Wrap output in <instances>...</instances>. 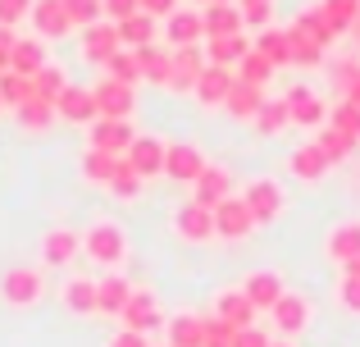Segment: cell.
<instances>
[{
    "label": "cell",
    "instance_id": "f35d334b",
    "mask_svg": "<svg viewBox=\"0 0 360 347\" xmlns=\"http://www.w3.org/2000/svg\"><path fill=\"white\" fill-rule=\"evenodd\" d=\"M292 124V110H288V101H269L264 96V106L255 110V128H260V133H283V128Z\"/></svg>",
    "mask_w": 360,
    "mask_h": 347
},
{
    "label": "cell",
    "instance_id": "11a10c76",
    "mask_svg": "<svg viewBox=\"0 0 360 347\" xmlns=\"http://www.w3.org/2000/svg\"><path fill=\"white\" fill-rule=\"evenodd\" d=\"M233 347H269V334L255 329V324H246V329L233 334Z\"/></svg>",
    "mask_w": 360,
    "mask_h": 347
},
{
    "label": "cell",
    "instance_id": "f5cc1de1",
    "mask_svg": "<svg viewBox=\"0 0 360 347\" xmlns=\"http://www.w3.org/2000/svg\"><path fill=\"white\" fill-rule=\"evenodd\" d=\"M27 14H32V0H0V27H14Z\"/></svg>",
    "mask_w": 360,
    "mask_h": 347
},
{
    "label": "cell",
    "instance_id": "7c38bea8",
    "mask_svg": "<svg viewBox=\"0 0 360 347\" xmlns=\"http://www.w3.org/2000/svg\"><path fill=\"white\" fill-rule=\"evenodd\" d=\"M283 101H288V110H292V124H301V128H324L328 106H324V101H319L310 87H292Z\"/></svg>",
    "mask_w": 360,
    "mask_h": 347
},
{
    "label": "cell",
    "instance_id": "52a82bcc",
    "mask_svg": "<svg viewBox=\"0 0 360 347\" xmlns=\"http://www.w3.org/2000/svg\"><path fill=\"white\" fill-rule=\"evenodd\" d=\"M123 329H132V334H146V329H160L165 324V315H160V302L150 293H141V288H132V297H128V306H123Z\"/></svg>",
    "mask_w": 360,
    "mask_h": 347
},
{
    "label": "cell",
    "instance_id": "7dc6e473",
    "mask_svg": "<svg viewBox=\"0 0 360 347\" xmlns=\"http://www.w3.org/2000/svg\"><path fill=\"white\" fill-rule=\"evenodd\" d=\"M115 160H119V156L87 151V156H82V174H87L91 183H101V187H105V183H110V174H115Z\"/></svg>",
    "mask_w": 360,
    "mask_h": 347
},
{
    "label": "cell",
    "instance_id": "6da1fadb",
    "mask_svg": "<svg viewBox=\"0 0 360 347\" xmlns=\"http://www.w3.org/2000/svg\"><path fill=\"white\" fill-rule=\"evenodd\" d=\"M82 256H91L96 265L115 270L119 260L128 256V238H123V229H119V224L101 220V224H91V229L82 233Z\"/></svg>",
    "mask_w": 360,
    "mask_h": 347
},
{
    "label": "cell",
    "instance_id": "5b68a950",
    "mask_svg": "<svg viewBox=\"0 0 360 347\" xmlns=\"http://www.w3.org/2000/svg\"><path fill=\"white\" fill-rule=\"evenodd\" d=\"M242 201H246V210H251L255 224L278 220V210H283V192H278V183H274V178H255V183L242 192Z\"/></svg>",
    "mask_w": 360,
    "mask_h": 347
},
{
    "label": "cell",
    "instance_id": "91938a15",
    "mask_svg": "<svg viewBox=\"0 0 360 347\" xmlns=\"http://www.w3.org/2000/svg\"><path fill=\"white\" fill-rule=\"evenodd\" d=\"M110 347H150V343H146V334L123 329V334H115V339H110Z\"/></svg>",
    "mask_w": 360,
    "mask_h": 347
},
{
    "label": "cell",
    "instance_id": "60d3db41",
    "mask_svg": "<svg viewBox=\"0 0 360 347\" xmlns=\"http://www.w3.org/2000/svg\"><path fill=\"white\" fill-rule=\"evenodd\" d=\"M288 42H292V64H301V69H315V64L324 60V46L310 42L301 27H288Z\"/></svg>",
    "mask_w": 360,
    "mask_h": 347
},
{
    "label": "cell",
    "instance_id": "4316f807",
    "mask_svg": "<svg viewBox=\"0 0 360 347\" xmlns=\"http://www.w3.org/2000/svg\"><path fill=\"white\" fill-rule=\"evenodd\" d=\"M214 315H219L224 324H233V329H246V324H255V306L246 302V293H224L219 302H214Z\"/></svg>",
    "mask_w": 360,
    "mask_h": 347
},
{
    "label": "cell",
    "instance_id": "03108f58",
    "mask_svg": "<svg viewBox=\"0 0 360 347\" xmlns=\"http://www.w3.org/2000/svg\"><path fill=\"white\" fill-rule=\"evenodd\" d=\"M269 347H292V343H269Z\"/></svg>",
    "mask_w": 360,
    "mask_h": 347
},
{
    "label": "cell",
    "instance_id": "30bf717a",
    "mask_svg": "<svg viewBox=\"0 0 360 347\" xmlns=\"http://www.w3.org/2000/svg\"><path fill=\"white\" fill-rule=\"evenodd\" d=\"M123 160H128L141 178H160L165 174V142H160V137H132V146H128Z\"/></svg>",
    "mask_w": 360,
    "mask_h": 347
},
{
    "label": "cell",
    "instance_id": "816d5d0a",
    "mask_svg": "<svg viewBox=\"0 0 360 347\" xmlns=\"http://www.w3.org/2000/svg\"><path fill=\"white\" fill-rule=\"evenodd\" d=\"M338 306H342V311H352V315H360V279L342 275V284H338Z\"/></svg>",
    "mask_w": 360,
    "mask_h": 347
},
{
    "label": "cell",
    "instance_id": "003e7915",
    "mask_svg": "<svg viewBox=\"0 0 360 347\" xmlns=\"http://www.w3.org/2000/svg\"><path fill=\"white\" fill-rule=\"evenodd\" d=\"M0 73H5V69H0Z\"/></svg>",
    "mask_w": 360,
    "mask_h": 347
},
{
    "label": "cell",
    "instance_id": "6f0895ef",
    "mask_svg": "<svg viewBox=\"0 0 360 347\" xmlns=\"http://www.w3.org/2000/svg\"><path fill=\"white\" fill-rule=\"evenodd\" d=\"M137 9H141V14H150V18H169L178 9V0H137Z\"/></svg>",
    "mask_w": 360,
    "mask_h": 347
},
{
    "label": "cell",
    "instance_id": "b9f144b4",
    "mask_svg": "<svg viewBox=\"0 0 360 347\" xmlns=\"http://www.w3.org/2000/svg\"><path fill=\"white\" fill-rule=\"evenodd\" d=\"M141 183H146V178H141V174L119 156V160H115V174H110V183H105V187H110L115 196H128V201H132V196L141 192Z\"/></svg>",
    "mask_w": 360,
    "mask_h": 347
},
{
    "label": "cell",
    "instance_id": "1f68e13d",
    "mask_svg": "<svg viewBox=\"0 0 360 347\" xmlns=\"http://www.w3.org/2000/svg\"><path fill=\"white\" fill-rule=\"evenodd\" d=\"M292 174H297V178H306V183H319V178L328 174V160H324V151H319L315 142L297 146V151H292Z\"/></svg>",
    "mask_w": 360,
    "mask_h": 347
},
{
    "label": "cell",
    "instance_id": "d6986e66",
    "mask_svg": "<svg viewBox=\"0 0 360 347\" xmlns=\"http://www.w3.org/2000/svg\"><path fill=\"white\" fill-rule=\"evenodd\" d=\"M32 23H37V32H41L46 42L73 32V23H69V14H64L60 0H32Z\"/></svg>",
    "mask_w": 360,
    "mask_h": 347
},
{
    "label": "cell",
    "instance_id": "7402d4cb",
    "mask_svg": "<svg viewBox=\"0 0 360 347\" xmlns=\"http://www.w3.org/2000/svg\"><path fill=\"white\" fill-rule=\"evenodd\" d=\"M251 51L246 32L238 37H205V64H219V69H238V60Z\"/></svg>",
    "mask_w": 360,
    "mask_h": 347
},
{
    "label": "cell",
    "instance_id": "94428289",
    "mask_svg": "<svg viewBox=\"0 0 360 347\" xmlns=\"http://www.w3.org/2000/svg\"><path fill=\"white\" fill-rule=\"evenodd\" d=\"M342 101H352V106H360V78H356V82H352V87H347V92H342Z\"/></svg>",
    "mask_w": 360,
    "mask_h": 347
},
{
    "label": "cell",
    "instance_id": "cb8c5ba5",
    "mask_svg": "<svg viewBox=\"0 0 360 347\" xmlns=\"http://www.w3.org/2000/svg\"><path fill=\"white\" fill-rule=\"evenodd\" d=\"M78 251H82V238L73 229H51L41 238V260H46V265H69Z\"/></svg>",
    "mask_w": 360,
    "mask_h": 347
},
{
    "label": "cell",
    "instance_id": "680465c9",
    "mask_svg": "<svg viewBox=\"0 0 360 347\" xmlns=\"http://www.w3.org/2000/svg\"><path fill=\"white\" fill-rule=\"evenodd\" d=\"M14 27H0V69H9V55H14Z\"/></svg>",
    "mask_w": 360,
    "mask_h": 347
},
{
    "label": "cell",
    "instance_id": "d6a6232c",
    "mask_svg": "<svg viewBox=\"0 0 360 347\" xmlns=\"http://www.w3.org/2000/svg\"><path fill=\"white\" fill-rule=\"evenodd\" d=\"M205 343V315H174L169 320V347H201Z\"/></svg>",
    "mask_w": 360,
    "mask_h": 347
},
{
    "label": "cell",
    "instance_id": "4dcf8cb0",
    "mask_svg": "<svg viewBox=\"0 0 360 347\" xmlns=\"http://www.w3.org/2000/svg\"><path fill=\"white\" fill-rule=\"evenodd\" d=\"M137 69L146 82H160V87H169V73H174V55H165L160 46H141L137 51Z\"/></svg>",
    "mask_w": 360,
    "mask_h": 347
},
{
    "label": "cell",
    "instance_id": "7bdbcfd3",
    "mask_svg": "<svg viewBox=\"0 0 360 347\" xmlns=\"http://www.w3.org/2000/svg\"><path fill=\"white\" fill-rule=\"evenodd\" d=\"M105 69H110V78H115V82H123V87H132V82L141 78V69H137V51H128V46H119V51L110 55Z\"/></svg>",
    "mask_w": 360,
    "mask_h": 347
},
{
    "label": "cell",
    "instance_id": "8d00e7d4",
    "mask_svg": "<svg viewBox=\"0 0 360 347\" xmlns=\"http://www.w3.org/2000/svg\"><path fill=\"white\" fill-rule=\"evenodd\" d=\"M315 146L324 151V160L328 165H338V160H347V156L356 151V137H347V133H338L333 124L328 128H319V137H315Z\"/></svg>",
    "mask_w": 360,
    "mask_h": 347
},
{
    "label": "cell",
    "instance_id": "2e32d148",
    "mask_svg": "<svg viewBox=\"0 0 360 347\" xmlns=\"http://www.w3.org/2000/svg\"><path fill=\"white\" fill-rule=\"evenodd\" d=\"M55 115L69 119V124H91V119H96V96H91L87 87H64L60 96H55Z\"/></svg>",
    "mask_w": 360,
    "mask_h": 347
},
{
    "label": "cell",
    "instance_id": "d590c367",
    "mask_svg": "<svg viewBox=\"0 0 360 347\" xmlns=\"http://www.w3.org/2000/svg\"><path fill=\"white\" fill-rule=\"evenodd\" d=\"M233 78H238V82H251V87H264V82L274 78V64L251 46V51H246L242 60H238V73H233Z\"/></svg>",
    "mask_w": 360,
    "mask_h": 347
},
{
    "label": "cell",
    "instance_id": "be15d7a7",
    "mask_svg": "<svg viewBox=\"0 0 360 347\" xmlns=\"http://www.w3.org/2000/svg\"><path fill=\"white\" fill-rule=\"evenodd\" d=\"M201 5H229V0H201Z\"/></svg>",
    "mask_w": 360,
    "mask_h": 347
},
{
    "label": "cell",
    "instance_id": "e0dca14e",
    "mask_svg": "<svg viewBox=\"0 0 360 347\" xmlns=\"http://www.w3.org/2000/svg\"><path fill=\"white\" fill-rule=\"evenodd\" d=\"M165 37L174 46H201L205 42V23L196 9H174V14L165 18Z\"/></svg>",
    "mask_w": 360,
    "mask_h": 347
},
{
    "label": "cell",
    "instance_id": "484cf974",
    "mask_svg": "<svg viewBox=\"0 0 360 347\" xmlns=\"http://www.w3.org/2000/svg\"><path fill=\"white\" fill-rule=\"evenodd\" d=\"M264 106V87H251V82H238L233 78L229 96H224V110H229L233 119H255V110Z\"/></svg>",
    "mask_w": 360,
    "mask_h": 347
},
{
    "label": "cell",
    "instance_id": "ffe728a7",
    "mask_svg": "<svg viewBox=\"0 0 360 347\" xmlns=\"http://www.w3.org/2000/svg\"><path fill=\"white\" fill-rule=\"evenodd\" d=\"M201 23H205V37H238V32H246L238 0H229V5H205Z\"/></svg>",
    "mask_w": 360,
    "mask_h": 347
},
{
    "label": "cell",
    "instance_id": "ba28073f",
    "mask_svg": "<svg viewBox=\"0 0 360 347\" xmlns=\"http://www.w3.org/2000/svg\"><path fill=\"white\" fill-rule=\"evenodd\" d=\"M91 96H96V119H128L132 115V87H123V82L105 78L101 87H91Z\"/></svg>",
    "mask_w": 360,
    "mask_h": 347
},
{
    "label": "cell",
    "instance_id": "bcb514c9",
    "mask_svg": "<svg viewBox=\"0 0 360 347\" xmlns=\"http://www.w3.org/2000/svg\"><path fill=\"white\" fill-rule=\"evenodd\" d=\"M60 5H64V14H69V23H78V27H91V23L105 18L101 0H60Z\"/></svg>",
    "mask_w": 360,
    "mask_h": 347
},
{
    "label": "cell",
    "instance_id": "9a60e30c",
    "mask_svg": "<svg viewBox=\"0 0 360 347\" xmlns=\"http://www.w3.org/2000/svg\"><path fill=\"white\" fill-rule=\"evenodd\" d=\"M269 315H274V324H278V334H288V339H292V334H301L310 324V302H306V297H297V293H283L278 302H274Z\"/></svg>",
    "mask_w": 360,
    "mask_h": 347
},
{
    "label": "cell",
    "instance_id": "9c48e42d",
    "mask_svg": "<svg viewBox=\"0 0 360 347\" xmlns=\"http://www.w3.org/2000/svg\"><path fill=\"white\" fill-rule=\"evenodd\" d=\"M128 146H132V128H128V119H96V124H91V151L128 156Z\"/></svg>",
    "mask_w": 360,
    "mask_h": 347
},
{
    "label": "cell",
    "instance_id": "9f6ffc18",
    "mask_svg": "<svg viewBox=\"0 0 360 347\" xmlns=\"http://www.w3.org/2000/svg\"><path fill=\"white\" fill-rule=\"evenodd\" d=\"M333 78H338V87L347 92V87L360 78V60H338V64H333Z\"/></svg>",
    "mask_w": 360,
    "mask_h": 347
},
{
    "label": "cell",
    "instance_id": "83f0119b",
    "mask_svg": "<svg viewBox=\"0 0 360 347\" xmlns=\"http://www.w3.org/2000/svg\"><path fill=\"white\" fill-rule=\"evenodd\" d=\"M41 64H46V46L37 42V37H18V42H14V55H9V73L32 78Z\"/></svg>",
    "mask_w": 360,
    "mask_h": 347
},
{
    "label": "cell",
    "instance_id": "4fadbf2b",
    "mask_svg": "<svg viewBox=\"0 0 360 347\" xmlns=\"http://www.w3.org/2000/svg\"><path fill=\"white\" fill-rule=\"evenodd\" d=\"M242 293H246V302H251L255 311H274V302H278L288 288H283V279L274 275V270H255V275H246Z\"/></svg>",
    "mask_w": 360,
    "mask_h": 347
},
{
    "label": "cell",
    "instance_id": "6125c7cd",
    "mask_svg": "<svg viewBox=\"0 0 360 347\" xmlns=\"http://www.w3.org/2000/svg\"><path fill=\"white\" fill-rule=\"evenodd\" d=\"M342 275H352V279H360V256L352 260V265H342Z\"/></svg>",
    "mask_w": 360,
    "mask_h": 347
},
{
    "label": "cell",
    "instance_id": "7a4b0ae2",
    "mask_svg": "<svg viewBox=\"0 0 360 347\" xmlns=\"http://www.w3.org/2000/svg\"><path fill=\"white\" fill-rule=\"evenodd\" d=\"M41 270H27V265H18V270H5L0 275V297H5L9 306H32V302H41Z\"/></svg>",
    "mask_w": 360,
    "mask_h": 347
},
{
    "label": "cell",
    "instance_id": "ab89813d",
    "mask_svg": "<svg viewBox=\"0 0 360 347\" xmlns=\"http://www.w3.org/2000/svg\"><path fill=\"white\" fill-rule=\"evenodd\" d=\"M14 115H18V124H23V128H32V133H37V128H46V124L55 119V101H46V96H27L23 106L14 110Z\"/></svg>",
    "mask_w": 360,
    "mask_h": 347
},
{
    "label": "cell",
    "instance_id": "44dd1931",
    "mask_svg": "<svg viewBox=\"0 0 360 347\" xmlns=\"http://www.w3.org/2000/svg\"><path fill=\"white\" fill-rule=\"evenodd\" d=\"M192 187H196V196H192V201L210 206V210L224 201V196H233V178H229V170H219V165H205L201 178H196Z\"/></svg>",
    "mask_w": 360,
    "mask_h": 347
},
{
    "label": "cell",
    "instance_id": "277c9868",
    "mask_svg": "<svg viewBox=\"0 0 360 347\" xmlns=\"http://www.w3.org/2000/svg\"><path fill=\"white\" fill-rule=\"evenodd\" d=\"M251 229H255V220H251V210H246L242 196H224V201L214 206V233H219V238L238 242V238H246Z\"/></svg>",
    "mask_w": 360,
    "mask_h": 347
},
{
    "label": "cell",
    "instance_id": "3957f363",
    "mask_svg": "<svg viewBox=\"0 0 360 347\" xmlns=\"http://www.w3.org/2000/svg\"><path fill=\"white\" fill-rule=\"evenodd\" d=\"M205 170V156L192 142H165V178L174 183H196Z\"/></svg>",
    "mask_w": 360,
    "mask_h": 347
},
{
    "label": "cell",
    "instance_id": "f6af8a7d",
    "mask_svg": "<svg viewBox=\"0 0 360 347\" xmlns=\"http://www.w3.org/2000/svg\"><path fill=\"white\" fill-rule=\"evenodd\" d=\"M27 82H32V96H46V101H55L64 87H69V82H64V73L55 69V64H41V69H37Z\"/></svg>",
    "mask_w": 360,
    "mask_h": 347
},
{
    "label": "cell",
    "instance_id": "e575fe53",
    "mask_svg": "<svg viewBox=\"0 0 360 347\" xmlns=\"http://www.w3.org/2000/svg\"><path fill=\"white\" fill-rule=\"evenodd\" d=\"M64 306L78 315H91L96 311V279H69L64 284Z\"/></svg>",
    "mask_w": 360,
    "mask_h": 347
},
{
    "label": "cell",
    "instance_id": "c3c4849f",
    "mask_svg": "<svg viewBox=\"0 0 360 347\" xmlns=\"http://www.w3.org/2000/svg\"><path fill=\"white\" fill-rule=\"evenodd\" d=\"M238 9H242V27H269V18H274V0H238Z\"/></svg>",
    "mask_w": 360,
    "mask_h": 347
},
{
    "label": "cell",
    "instance_id": "ac0fdd59",
    "mask_svg": "<svg viewBox=\"0 0 360 347\" xmlns=\"http://www.w3.org/2000/svg\"><path fill=\"white\" fill-rule=\"evenodd\" d=\"M324 251H328V260H338V265H352L360 256V220L338 224V229L324 238Z\"/></svg>",
    "mask_w": 360,
    "mask_h": 347
},
{
    "label": "cell",
    "instance_id": "8fae6325",
    "mask_svg": "<svg viewBox=\"0 0 360 347\" xmlns=\"http://www.w3.org/2000/svg\"><path fill=\"white\" fill-rule=\"evenodd\" d=\"M115 51H119V27L110 23V18L82 27V55H87L91 64H110V55H115Z\"/></svg>",
    "mask_w": 360,
    "mask_h": 347
},
{
    "label": "cell",
    "instance_id": "db71d44e",
    "mask_svg": "<svg viewBox=\"0 0 360 347\" xmlns=\"http://www.w3.org/2000/svg\"><path fill=\"white\" fill-rule=\"evenodd\" d=\"M101 9H105L110 23H123V18L137 14V0H101Z\"/></svg>",
    "mask_w": 360,
    "mask_h": 347
},
{
    "label": "cell",
    "instance_id": "f1b7e54d",
    "mask_svg": "<svg viewBox=\"0 0 360 347\" xmlns=\"http://www.w3.org/2000/svg\"><path fill=\"white\" fill-rule=\"evenodd\" d=\"M119 27V46H128V51H141V46H150L155 42V18L150 14H132V18H123V23H115Z\"/></svg>",
    "mask_w": 360,
    "mask_h": 347
},
{
    "label": "cell",
    "instance_id": "836d02e7",
    "mask_svg": "<svg viewBox=\"0 0 360 347\" xmlns=\"http://www.w3.org/2000/svg\"><path fill=\"white\" fill-rule=\"evenodd\" d=\"M319 14H324V18H328V27L342 37V32H352V27H356V18H360V0H324V5H319Z\"/></svg>",
    "mask_w": 360,
    "mask_h": 347
},
{
    "label": "cell",
    "instance_id": "74e56055",
    "mask_svg": "<svg viewBox=\"0 0 360 347\" xmlns=\"http://www.w3.org/2000/svg\"><path fill=\"white\" fill-rule=\"evenodd\" d=\"M292 27H301V32H306L310 42H319L324 51H328V46L338 42V32L328 27V18L319 14V5H315V9H301V14H297V23H292Z\"/></svg>",
    "mask_w": 360,
    "mask_h": 347
},
{
    "label": "cell",
    "instance_id": "681fc988",
    "mask_svg": "<svg viewBox=\"0 0 360 347\" xmlns=\"http://www.w3.org/2000/svg\"><path fill=\"white\" fill-rule=\"evenodd\" d=\"M333 128L347 137H356L360 142V106H352V101H342V106H333Z\"/></svg>",
    "mask_w": 360,
    "mask_h": 347
},
{
    "label": "cell",
    "instance_id": "e7e4bbea",
    "mask_svg": "<svg viewBox=\"0 0 360 347\" xmlns=\"http://www.w3.org/2000/svg\"><path fill=\"white\" fill-rule=\"evenodd\" d=\"M352 32H356V42H360V18H356V27H352Z\"/></svg>",
    "mask_w": 360,
    "mask_h": 347
},
{
    "label": "cell",
    "instance_id": "ee69618b",
    "mask_svg": "<svg viewBox=\"0 0 360 347\" xmlns=\"http://www.w3.org/2000/svg\"><path fill=\"white\" fill-rule=\"evenodd\" d=\"M32 96V82L23 78V73H0V106H9V110H18L23 106V101Z\"/></svg>",
    "mask_w": 360,
    "mask_h": 347
},
{
    "label": "cell",
    "instance_id": "d4e9b609",
    "mask_svg": "<svg viewBox=\"0 0 360 347\" xmlns=\"http://www.w3.org/2000/svg\"><path fill=\"white\" fill-rule=\"evenodd\" d=\"M128 297H132V284H128V279H123V275H105L96 284V311L101 315H123Z\"/></svg>",
    "mask_w": 360,
    "mask_h": 347
},
{
    "label": "cell",
    "instance_id": "5bb4252c",
    "mask_svg": "<svg viewBox=\"0 0 360 347\" xmlns=\"http://www.w3.org/2000/svg\"><path fill=\"white\" fill-rule=\"evenodd\" d=\"M205 69V51L201 46H178L174 51V73H169V87L174 92H192L196 78H201Z\"/></svg>",
    "mask_w": 360,
    "mask_h": 347
},
{
    "label": "cell",
    "instance_id": "8992f818",
    "mask_svg": "<svg viewBox=\"0 0 360 347\" xmlns=\"http://www.w3.org/2000/svg\"><path fill=\"white\" fill-rule=\"evenodd\" d=\"M174 229H178V238H187V242H205V238H214V210L201 206V201H187V206L174 210Z\"/></svg>",
    "mask_w": 360,
    "mask_h": 347
},
{
    "label": "cell",
    "instance_id": "f546056e",
    "mask_svg": "<svg viewBox=\"0 0 360 347\" xmlns=\"http://www.w3.org/2000/svg\"><path fill=\"white\" fill-rule=\"evenodd\" d=\"M255 51H260L264 60L274 64V69L292 64V42H288V27H264V32L255 37Z\"/></svg>",
    "mask_w": 360,
    "mask_h": 347
},
{
    "label": "cell",
    "instance_id": "603a6c76",
    "mask_svg": "<svg viewBox=\"0 0 360 347\" xmlns=\"http://www.w3.org/2000/svg\"><path fill=\"white\" fill-rule=\"evenodd\" d=\"M229 87H233V69H219V64H205L192 92H196V101H201V106H224Z\"/></svg>",
    "mask_w": 360,
    "mask_h": 347
},
{
    "label": "cell",
    "instance_id": "f907efd6",
    "mask_svg": "<svg viewBox=\"0 0 360 347\" xmlns=\"http://www.w3.org/2000/svg\"><path fill=\"white\" fill-rule=\"evenodd\" d=\"M233 324H224L219 315H210V320H205V343L201 347H233Z\"/></svg>",
    "mask_w": 360,
    "mask_h": 347
}]
</instances>
